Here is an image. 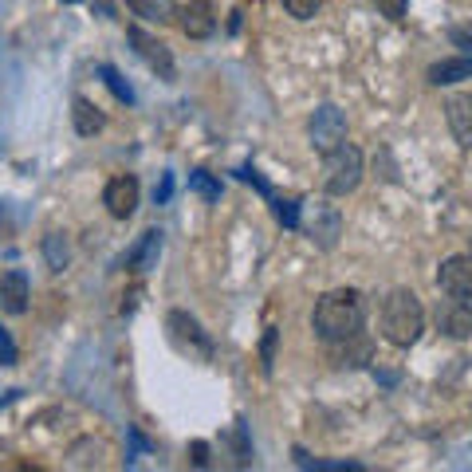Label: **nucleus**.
Instances as JSON below:
<instances>
[{
  "label": "nucleus",
  "mask_w": 472,
  "mask_h": 472,
  "mask_svg": "<svg viewBox=\"0 0 472 472\" xmlns=\"http://www.w3.org/2000/svg\"><path fill=\"white\" fill-rule=\"evenodd\" d=\"M362 319H366L362 295L354 288H339V291H327L323 300L315 303L311 327L323 342H335V339H347L354 330H362Z\"/></svg>",
  "instance_id": "nucleus-1"
},
{
  "label": "nucleus",
  "mask_w": 472,
  "mask_h": 472,
  "mask_svg": "<svg viewBox=\"0 0 472 472\" xmlns=\"http://www.w3.org/2000/svg\"><path fill=\"white\" fill-rule=\"evenodd\" d=\"M425 330V307L409 288H398L382 300V339L389 347H413Z\"/></svg>",
  "instance_id": "nucleus-2"
},
{
  "label": "nucleus",
  "mask_w": 472,
  "mask_h": 472,
  "mask_svg": "<svg viewBox=\"0 0 472 472\" xmlns=\"http://www.w3.org/2000/svg\"><path fill=\"white\" fill-rule=\"evenodd\" d=\"M323 189L330 197H347L359 189L362 182V153L359 146H350V142H342L330 153H323Z\"/></svg>",
  "instance_id": "nucleus-3"
},
{
  "label": "nucleus",
  "mask_w": 472,
  "mask_h": 472,
  "mask_svg": "<svg viewBox=\"0 0 472 472\" xmlns=\"http://www.w3.org/2000/svg\"><path fill=\"white\" fill-rule=\"evenodd\" d=\"M307 138H311V146L319 153H330L335 146L347 142V114L339 111V106L323 103L319 111L311 114V123H307Z\"/></svg>",
  "instance_id": "nucleus-4"
},
{
  "label": "nucleus",
  "mask_w": 472,
  "mask_h": 472,
  "mask_svg": "<svg viewBox=\"0 0 472 472\" xmlns=\"http://www.w3.org/2000/svg\"><path fill=\"white\" fill-rule=\"evenodd\" d=\"M165 327H170V339H173V347L177 350H185V354H193V359H212V339L201 330V323L193 315H185V311H170L165 315Z\"/></svg>",
  "instance_id": "nucleus-5"
},
{
  "label": "nucleus",
  "mask_w": 472,
  "mask_h": 472,
  "mask_svg": "<svg viewBox=\"0 0 472 472\" xmlns=\"http://www.w3.org/2000/svg\"><path fill=\"white\" fill-rule=\"evenodd\" d=\"M437 288L453 300L472 303V256H448L441 268H437Z\"/></svg>",
  "instance_id": "nucleus-6"
},
{
  "label": "nucleus",
  "mask_w": 472,
  "mask_h": 472,
  "mask_svg": "<svg viewBox=\"0 0 472 472\" xmlns=\"http://www.w3.org/2000/svg\"><path fill=\"white\" fill-rule=\"evenodd\" d=\"M177 28H182L189 40H209L212 28H217L212 5L209 0H189L185 8H177Z\"/></svg>",
  "instance_id": "nucleus-7"
},
{
  "label": "nucleus",
  "mask_w": 472,
  "mask_h": 472,
  "mask_svg": "<svg viewBox=\"0 0 472 472\" xmlns=\"http://www.w3.org/2000/svg\"><path fill=\"white\" fill-rule=\"evenodd\" d=\"M437 327L445 330L448 339H468L472 335V303L465 300H441L437 303Z\"/></svg>",
  "instance_id": "nucleus-8"
},
{
  "label": "nucleus",
  "mask_w": 472,
  "mask_h": 472,
  "mask_svg": "<svg viewBox=\"0 0 472 472\" xmlns=\"http://www.w3.org/2000/svg\"><path fill=\"white\" fill-rule=\"evenodd\" d=\"M103 205H106V212H111L114 221H126L130 212L138 209V182L134 177H114V182H106Z\"/></svg>",
  "instance_id": "nucleus-9"
},
{
  "label": "nucleus",
  "mask_w": 472,
  "mask_h": 472,
  "mask_svg": "<svg viewBox=\"0 0 472 472\" xmlns=\"http://www.w3.org/2000/svg\"><path fill=\"white\" fill-rule=\"evenodd\" d=\"M126 35H130V44H134V52H138L142 59H146V64H150L153 71H158L162 79H173V55L165 52V44H162V40H153V35H150V32H142L138 24H134V28H130Z\"/></svg>",
  "instance_id": "nucleus-10"
},
{
  "label": "nucleus",
  "mask_w": 472,
  "mask_h": 472,
  "mask_svg": "<svg viewBox=\"0 0 472 472\" xmlns=\"http://www.w3.org/2000/svg\"><path fill=\"white\" fill-rule=\"evenodd\" d=\"M300 229L311 236L319 248H335L339 236H342V217H339V209H330V205H315L311 221L300 224Z\"/></svg>",
  "instance_id": "nucleus-11"
},
{
  "label": "nucleus",
  "mask_w": 472,
  "mask_h": 472,
  "mask_svg": "<svg viewBox=\"0 0 472 472\" xmlns=\"http://www.w3.org/2000/svg\"><path fill=\"white\" fill-rule=\"evenodd\" d=\"M327 347H330L335 366H366V362H370V354H374V342H370L366 330H354V335L335 339V342H327Z\"/></svg>",
  "instance_id": "nucleus-12"
},
{
  "label": "nucleus",
  "mask_w": 472,
  "mask_h": 472,
  "mask_svg": "<svg viewBox=\"0 0 472 472\" xmlns=\"http://www.w3.org/2000/svg\"><path fill=\"white\" fill-rule=\"evenodd\" d=\"M445 123L453 130L457 146L472 150V94H453V99L445 103Z\"/></svg>",
  "instance_id": "nucleus-13"
},
{
  "label": "nucleus",
  "mask_w": 472,
  "mask_h": 472,
  "mask_svg": "<svg viewBox=\"0 0 472 472\" xmlns=\"http://www.w3.org/2000/svg\"><path fill=\"white\" fill-rule=\"evenodd\" d=\"M0 307H5L8 315L28 311V276H24V271H8V276L0 280Z\"/></svg>",
  "instance_id": "nucleus-14"
},
{
  "label": "nucleus",
  "mask_w": 472,
  "mask_h": 472,
  "mask_svg": "<svg viewBox=\"0 0 472 472\" xmlns=\"http://www.w3.org/2000/svg\"><path fill=\"white\" fill-rule=\"evenodd\" d=\"M465 79H472V59L468 55L441 59V64L429 67V83H433V87H453V83H465Z\"/></svg>",
  "instance_id": "nucleus-15"
},
{
  "label": "nucleus",
  "mask_w": 472,
  "mask_h": 472,
  "mask_svg": "<svg viewBox=\"0 0 472 472\" xmlns=\"http://www.w3.org/2000/svg\"><path fill=\"white\" fill-rule=\"evenodd\" d=\"M158 252H162V232L150 229V232H142V241H138L134 252L126 256V264L134 271H150L153 264H158Z\"/></svg>",
  "instance_id": "nucleus-16"
},
{
  "label": "nucleus",
  "mask_w": 472,
  "mask_h": 472,
  "mask_svg": "<svg viewBox=\"0 0 472 472\" xmlns=\"http://www.w3.org/2000/svg\"><path fill=\"white\" fill-rule=\"evenodd\" d=\"M130 12L142 20H153V24H165V20H173L177 16V5L173 0H126Z\"/></svg>",
  "instance_id": "nucleus-17"
},
{
  "label": "nucleus",
  "mask_w": 472,
  "mask_h": 472,
  "mask_svg": "<svg viewBox=\"0 0 472 472\" xmlns=\"http://www.w3.org/2000/svg\"><path fill=\"white\" fill-rule=\"evenodd\" d=\"M44 260H47V268H52V271H64V268H67L71 244H67L64 232H47V236H44Z\"/></svg>",
  "instance_id": "nucleus-18"
},
{
  "label": "nucleus",
  "mask_w": 472,
  "mask_h": 472,
  "mask_svg": "<svg viewBox=\"0 0 472 472\" xmlns=\"http://www.w3.org/2000/svg\"><path fill=\"white\" fill-rule=\"evenodd\" d=\"M75 130L79 134H94V130H103V114L94 111V106L87 103V99H75Z\"/></svg>",
  "instance_id": "nucleus-19"
},
{
  "label": "nucleus",
  "mask_w": 472,
  "mask_h": 472,
  "mask_svg": "<svg viewBox=\"0 0 472 472\" xmlns=\"http://www.w3.org/2000/svg\"><path fill=\"white\" fill-rule=\"evenodd\" d=\"M271 212L283 229H300V201H288V197H271Z\"/></svg>",
  "instance_id": "nucleus-20"
},
{
  "label": "nucleus",
  "mask_w": 472,
  "mask_h": 472,
  "mask_svg": "<svg viewBox=\"0 0 472 472\" xmlns=\"http://www.w3.org/2000/svg\"><path fill=\"white\" fill-rule=\"evenodd\" d=\"M99 75H103V83H106V87L114 91V99H123V103H134V91L126 87V79L118 75V71H114L111 64H103V67H99Z\"/></svg>",
  "instance_id": "nucleus-21"
},
{
  "label": "nucleus",
  "mask_w": 472,
  "mask_h": 472,
  "mask_svg": "<svg viewBox=\"0 0 472 472\" xmlns=\"http://www.w3.org/2000/svg\"><path fill=\"white\" fill-rule=\"evenodd\" d=\"M189 185H193L205 201H221V185L212 182V177H209L205 170H193V173H189Z\"/></svg>",
  "instance_id": "nucleus-22"
},
{
  "label": "nucleus",
  "mask_w": 472,
  "mask_h": 472,
  "mask_svg": "<svg viewBox=\"0 0 472 472\" xmlns=\"http://www.w3.org/2000/svg\"><path fill=\"white\" fill-rule=\"evenodd\" d=\"M283 8H288L295 20H311L319 12V0H283Z\"/></svg>",
  "instance_id": "nucleus-23"
},
{
  "label": "nucleus",
  "mask_w": 472,
  "mask_h": 472,
  "mask_svg": "<svg viewBox=\"0 0 472 472\" xmlns=\"http://www.w3.org/2000/svg\"><path fill=\"white\" fill-rule=\"evenodd\" d=\"M241 182H248V185H256V189H260V193H264L268 201H271V197H276V193H271V185H268V182H264V177H260V173L252 170V165H244V170H241Z\"/></svg>",
  "instance_id": "nucleus-24"
},
{
  "label": "nucleus",
  "mask_w": 472,
  "mask_h": 472,
  "mask_svg": "<svg viewBox=\"0 0 472 472\" xmlns=\"http://www.w3.org/2000/svg\"><path fill=\"white\" fill-rule=\"evenodd\" d=\"M0 362H5V366H16V347H12V339H8L5 327H0Z\"/></svg>",
  "instance_id": "nucleus-25"
},
{
  "label": "nucleus",
  "mask_w": 472,
  "mask_h": 472,
  "mask_svg": "<svg viewBox=\"0 0 472 472\" xmlns=\"http://www.w3.org/2000/svg\"><path fill=\"white\" fill-rule=\"evenodd\" d=\"M374 5L382 8L389 20H401V16H406V0H374Z\"/></svg>",
  "instance_id": "nucleus-26"
},
{
  "label": "nucleus",
  "mask_w": 472,
  "mask_h": 472,
  "mask_svg": "<svg viewBox=\"0 0 472 472\" xmlns=\"http://www.w3.org/2000/svg\"><path fill=\"white\" fill-rule=\"evenodd\" d=\"M276 330H268L264 335V374H271V359H276Z\"/></svg>",
  "instance_id": "nucleus-27"
},
{
  "label": "nucleus",
  "mask_w": 472,
  "mask_h": 472,
  "mask_svg": "<svg viewBox=\"0 0 472 472\" xmlns=\"http://www.w3.org/2000/svg\"><path fill=\"white\" fill-rule=\"evenodd\" d=\"M448 40H453L457 47H472V24H465V28H453V32H448Z\"/></svg>",
  "instance_id": "nucleus-28"
},
{
  "label": "nucleus",
  "mask_w": 472,
  "mask_h": 472,
  "mask_svg": "<svg viewBox=\"0 0 472 472\" xmlns=\"http://www.w3.org/2000/svg\"><path fill=\"white\" fill-rule=\"evenodd\" d=\"M189 453H193V465H197V468L209 465V445H205V441H193V448H189Z\"/></svg>",
  "instance_id": "nucleus-29"
},
{
  "label": "nucleus",
  "mask_w": 472,
  "mask_h": 472,
  "mask_svg": "<svg viewBox=\"0 0 472 472\" xmlns=\"http://www.w3.org/2000/svg\"><path fill=\"white\" fill-rule=\"evenodd\" d=\"M170 193H173V177L165 173V177H162V189H158V201H165V197H170Z\"/></svg>",
  "instance_id": "nucleus-30"
},
{
  "label": "nucleus",
  "mask_w": 472,
  "mask_h": 472,
  "mask_svg": "<svg viewBox=\"0 0 472 472\" xmlns=\"http://www.w3.org/2000/svg\"><path fill=\"white\" fill-rule=\"evenodd\" d=\"M67 5H79V0H67Z\"/></svg>",
  "instance_id": "nucleus-31"
},
{
  "label": "nucleus",
  "mask_w": 472,
  "mask_h": 472,
  "mask_svg": "<svg viewBox=\"0 0 472 472\" xmlns=\"http://www.w3.org/2000/svg\"><path fill=\"white\" fill-rule=\"evenodd\" d=\"M468 256H472V252H468Z\"/></svg>",
  "instance_id": "nucleus-32"
}]
</instances>
